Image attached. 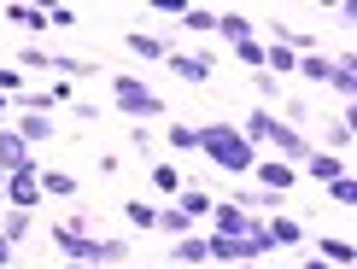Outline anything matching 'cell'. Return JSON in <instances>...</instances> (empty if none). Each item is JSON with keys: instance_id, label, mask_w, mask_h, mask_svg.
Listing matches in <instances>:
<instances>
[{"instance_id": "37", "label": "cell", "mask_w": 357, "mask_h": 269, "mask_svg": "<svg viewBox=\"0 0 357 269\" xmlns=\"http://www.w3.org/2000/svg\"><path fill=\"white\" fill-rule=\"evenodd\" d=\"M12 263V240H0V269H6Z\"/></svg>"}, {"instance_id": "17", "label": "cell", "mask_w": 357, "mask_h": 269, "mask_svg": "<svg viewBox=\"0 0 357 269\" xmlns=\"http://www.w3.org/2000/svg\"><path fill=\"white\" fill-rule=\"evenodd\" d=\"M129 53H135V59H165L170 47H165V36H146V29H129Z\"/></svg>"}, {"instance_id": "11", "label": "cell", "mask_w": 357, "mask_h": 269, "mask_svg": "<svg viewBox=\"0 0 357 269\" xmlns=\"http://www.w3.org/2000/svg\"><path fill=\"white\" fill-rule=\"evenodd\" d=\"M36 182H41V199H70L77 193V176L70 170H36Z\"/></svg>"}, {"instance_id": "34", "label": "cell", "mask_w": 357, "mask_h": 269, "mask_svg": "<svg viewBox=\"0 0 357 269\" xmlns=\"http://www.w3.org/2000/svg\"><path fill=\"white\" fill-rule=\"evenodd\" d=\"M170 146L176 153H193V123H170Z\"/></svg>"}, {"instance_id": "16", "label": "cell", "mask_w": 357, "mask_h": 269, "mask_svg": "<svg viewBox=\"0 0 357 269\" xmlns=\"http://www.w3.org/2000/svg\"><path fill=\"white\" fill-rule=\"evenodd\" d=\"M205 258H217V263H246V246L229 240V234H211V240H205Z\"/></svg>"}, {"instance_id": "4", "label": "cell", "mask_w": 357, "mask_h": 269, "mask_svg": "<svg viewBox=\"0 0 357 269\" xmlns=\"http://www.w3.org/2000/svg\"><path fill=\"white\" fill-rule=\"evenodd\" d=\"M0 199H6L12 211H36V205H41V182H36V170H18V176H6Z\"/></svg>"}, {"instance_id": "23", "label": "cell", "mask_w": 357, "mask_h": 269, "mask_svg": "<svg viewBox=\"0 0 357 269\" xmlns=\"http://www.w3.org/2000/svg\"><path fill=\"white\" fill-rule=\"evenodd\" d=\"M351 258H357V252H351V240H334V234L322 240V263H334V269H351Z\"/></svg>"}, {"instance_id": "12", "label": "cell", "mask_w": 357, "mask_h": 269, "mask_svg": "<svg viewBox=\"0 0 357 269\" xmlns=\"http://www.w3.org/2000/svg\"><path fill=\"white\" fill-rule=\"evenodd\" d=\"M305 176H317V182L328 187L334 176H346V158H334V153H310V158H305Z\"/></svg>"}, {"instance_id": "30", "label": "cell", "mask_w": 357, "mask_h": 269, "mask_svg": "<svg viewBox=\"0 0 357 269\" xmlns=\"http://www.w3.org/2000/svg\"><path fill=\"white\" fill-rule=\"evenodd\" d=\"M153 187L176 193V187H182V170H176V164H153Z\"/></svg>"}, {"instance_id": "24", "label": "cell", "mask_w": 357, "mask_h": 269, "mask_svg": "<svg viewBox=\"0 0 357 269\" xmlns=\"http://www.w3.org/2000/svg\"><path fill=\"white\" fill-rule=\"evenodd\" d=\"M176 211H182L188 222H193V217H205V211H211V193H199V187H182V205H176Z\"/></svg>"}, {"instance_id": "26", "label": "cell", "mask_w": 357, "mask_h": 269, "mask_svg": "<svg viewBox=\"0 0 357 269\" xmlns=\"http://www.w3.org/2000/svg\"><path fill=\"white\" fill-rule=\"evenodd\" d=\"M18 70H53V53L47 47H24L18 53Z\"/></svg>"}, {"instance_id": "33", "label": "cell", "mask_w": 357, "mask_h": 269, "mask_svg": "<svg viewBox=\"0 0 357 269\" xmlns=\"http://www.w3.org/2000/svg\"><path fill=\"white\" fill-rule=\"evenodd\" d=\"M24 234H29V211H12L6 229H0V240H24Z\"/></svg>"}, {"instance_id": "39", "label": "cell", "mask_w": 357, "mask_h": 269, "mask_svg": "<svg viewBox=\"0 0 357 269\" xmlns=\"http://www.w3.org/2000/svg\"><path fill=\"white\" fill-rule=\"evenodd\" d=\"M0 117H6V94H0Z\"/></svg>"}, {"instance_id": "28", "label": "cell", "mask_w": 357, "mask_h": 269, "mask_svg": "<svg viewBox=\"0 0 357 269\" xmlns=\"http://www.w3.org/2000/svg\"><path fill=\"white\" fill-rule=\"evenodd\" d=\"M328 193H334V205H357V182H351V170H346V176H334Z\"/></svg>"}, {"instance_id": "13", "label": "cell", "mask_w": 357, "mask_h": 269, "mask_svg": "<svg viewBox=\"0 0 357 269\" xmlns=\"http://www.w3.org/2000/svg\"><path fill=\"white\" fill-rule=\"evenodd\" d=\"M234 129H241L246 141L258 146V141H270V129H275V112H270V106H258V112H246V123H234Z\"/></svg>"}, {"instance_id": "32", "label": "cell", "mask_w": 357, "mask_h": 269, "mask_svg": "<svg viewBox=\"0 0 357 269\" xmlns=\"http://www.w3.org/2000/svg\"><path fill=\"white\" fill-rule=\"evenodd\" d=\"M0 94H6V100H18V94H24V77H18V65H0Z\"/></svg>"}, {"instance_id": "22", "label": "cell", "mask_w": 357, "mask_h": 269, "mask_svg": "<svg viewBox=\"0 0 357 269\" xmlns=\"http://www.w3.org/2000/svg\"><path fill=\"white\" fill-rule=\"evenodd\" d=\"M346 146H351V106L340 112V123H328V153L340 158V153H346Z\"/></svg>"}, {"instance_id": "7", "label": "cell", "mask_w": 357, "mask_h": 269, "mask_svg": "<svg viewBox=\"0 0 357 269\" xmlns=\"http://www.w3.org/2000/svg\"><path fill=\"white\" fill-rule=\"evenodd\" d=\"M252 176H258L264 193H287L293 182H299V170H293V164H281V158H258V164H252Z\"/></svg>"}, {"instance_id": "31", "label": "cell", "mask_w": 357, "mask_h": 269, "mask_svg": "<svg viewBox=\"0 0 357 269\" xmlns=\"http://www.w3.org/2000/svg\"><path fill=\"white\" fill-rule=\"evenodd\" d=\"M158 229H165V234H176V240H182V234H193V222H188L182 211H158Z\"/></svg>"}, {"instance_id": "25", "label": "cell", "mask_w": 357, "mask_h": 269, "mask_svg": "<svg viewBox=\"0 0 357 269\" xmlns=\"http://www.w3.org/2000/svg\"><path fill=\"white\" fill-rule=\"evenodd\" d=\"M176 263H205V240L199 234H182V240H176Z\"/></svg>"}, {"instance_id": "3", "label": "cell", "mask_w": 357, "mask_h": 269, "mask_svg": "<svg viewBox=\"0 0 357 269\" xmlns=\"http://www.w3.org/2000/svg\"><path fill=\"white\" fill-rule=\"evenodd\" d=\"M112 100H117V112L135 117V123H146V117H165V100H158L141 77H112Z\"/></svg>"}, {"instance_id": "38", "label": "cell", "mask_w": 357, "mask_h": 269, "mask_svg": "<svg viewBox=\"0 0 357 269\" xmlns=\"http://www.w3.org/2000/svg\"><path fill=\"white\" fill-rule=\"evenodd\" d=\"M65 269H94V263H65Z\"/></svg>"}, {"instance_id": "1", "label": "cell", "mask_w": 357, "mask_h": 269, "mask_svg": "<svg viewBox=\"0 0 357 269\" xmlns=\"http://www.w3.org/2000/svg\"><path fill=\"white\" fill-rule=\"evenodd\" d=\"M193 146H199L217 170H229V176H252V164H258V146H252L234 123H199L193 129Z\"/></svg>"}, {"instance_id": "40", "label": "cell", "mask_w": 357, "mask_h": 269, "mask_svg": "<svg viewBox=\"0 0 357 269\" xmlns=\"http://www.w3.org/2000/svg\"><path fill=\"white\" fill-rule=\"evenodd\" d=\"M234 269H258V263H234Z\"/></svg>"}, {"instance_id": "19", "label": "cell", "mask_w": 357, "mask_h": 269, "mask_svg": "<svg viewBox=\"0 0 357 269\" xmlns=\"http://www.w3.org/2000/svg\"><path fill=\"white\" fill-rule=\"evenodd\" d=\"M123 217H129V229H146V234L158 229V205H153V199H129Z\"/></svg>"}, {"instance_id": "41", "label": "cell", "mask_w": 357, "mask_h": 269, "mask_svg": "<svg viewBox=\"0 0 357 269\" xmlns=\"http://www.w3.org/2000/svg\"><path fill=\"white\" fill-rule=\"evenodd\" d=\"M0 187H6V176H0Z\"/></svg>"}, {"instance_id": "18", "label": "cell", "mask_w": 357, "mask_h": 269, "mask_svg": "<svg viewBox=\"0 0 357 269\" xmlns=\"http://www.w3.org/2000/svg\"><path fill=\"white\" fill-rule=\"evenodd\" d=\"M293 77H310V82H334V59H328V53H305Z\"/></svg>"}, {"instance_id": "9", "label": "cell", "mask_w": 357, "mask_h": 269, "mask_svg": "<svg viewBox=\"0 0 357 269\" xmlns=\"http://www.w3.org/2000/svg\"><path fill=\"white\" fill-rule=\"evenodd\" d=\"M12 134H18L24 146H41V141H53V123L47 117H36V112H18V123H6Z\"/></svg>"}, {"instance_id": "8", "label": "cell", "mask_w": 357, "mask_h": 269, "mask_svg": "<svg viewBox=\"0 0 357 269\" xmlns=\"http://www.w3.org/2000/svg\"><path fill=\"white\" fill-rule=\"evenodd\" d=\"M18 170H36V158L12 129H0V176H18Z\"/></svg>"}, {"instance_id": "14", "label": "cell", "mask_w": 357, "mask_h": 269, "mask_svg": "<svg viewBox=\"0 0 357 269\" xmlns=\"http://www.w3.org/2000/svg\"><path fill=\"white\" fill-rule=\"evenodd\" d=\"M264 234H270V246H299L305 240V229L293 217H270V222H264Z\"/></svg>"}, {"instance_id": "6", "label": "cell", "mask_w": 357, "mask_h": 269, "mask_svg": "<svg viewBox=\"0 0 357 269\" xmlns=\"http://www.w3.org/2000/svg\"><path fill=\"white\" fill-rule=\"evenodd\" d=\"M270 146H275V153H281V164H293V170H299V164L310 158V146H305V134L293 129V123H281V117H275V129H270Z\"/></svg>"}, {"instance_id": "27", "label": "cell", "mask_w": 357, "mask_h": 269, "mask_svg": "<svg viewBox=\"0 0 357 269\" xmlns=\"http://www.w3.org/2000/svg\"><path fill=\"white\" fill-rule=\"evenodd\" d=\"M182 29H217V12H205V6H182Z\"/></svg>"}, {"instance_id": "10", "label": "cell", "mask_w": 357, "mask_h": 269, "mask_svg": "<svg viewBox=\"0 0 357 269\" xmlns=\"http://www.w3.org/2000/svg\"><path fill=\"white\" fill-rule=\"evenodd\" d=\"M165 59H170V70L182 82H205L211 77V59H199V53H165Z\"/></svg>"}, {"instance_id": "20", "label": "cell", "mask_w": 357, "mask_h": 269, "mask_svg": "<svg viewBox=\"0 0 357 269\" xmlns=\"http://www.w3.org/2000/svg\"><path fill=\"white\" fill-rule=\"evenodd\" d=\"M6 24H24L29 36H41V29H53V24H47V12H41V6H6Z\"/></svg>"}, {"instance_id": "5", "label": "cell", "mask_w": 357, "mask_h": 269, "mask_svg": "<svg viewBox=\"0 0 357 269\" xmlns=\"http://www.w3.org/2000/svg\"><path fill=\"white\" fill-rule=\"evenodd\" d=\"M211 217H217V234H229V240H246V234L258 229V217H252V211H241V205H234V199L211 205Z\"/></svg>"}, {"instance_id": "29", "label": "cell", "mask_w": 357, "mask_h": 269, "mask_svg": "<svg viewBox=\"0 0 357 269\" xmlns=\"http://www.w3.org/2000/svg\"><path fill=\"white\" fill-rule=\"evenodd\" d=\"M234 53H241V65L264 70V41H258V36H252V41H234Z\"/></svg>"}, {"instance_id": "35", "label": "cell", "mask_w": 357, "mask_h": 269, "mask_svg": "<svg viewBox=\"0 0 357 269\" xmlns=\"http://www.w3.org/2000/svg\"><path fill=\"white\" fill-rule=\"evenodd\" d=\"M252 82H258V94H264V100H275V94H281V82L270 77V70H258V77H252Z\"/></svg>"}, {"instance_id": "15", "label": "cell", "mask_w": 357, "mask_h": 269, "mask_svg": "<svg viewBox=\"0 0 357 269\" xmlns=\"http://www.w3.org/2000/svg\"><path fill=\"white\" fill-rule=\"evenodd\" d=\"M217 36H229V41H252V36H258V24H252L246 12H222V18H217Z\"/></svg>"}, {"instance_id": "21", "label": "cell", "mask_w": 357, "mask_h": 269, "mask_svg": "<svg viewBox=\"0 0 357 269\" xmlns=\"http://www.w3.org/2000/svg\"><path fill=\"white\" fill-rule=\"evenodd\" d=\"M351 82H357V59H351V53H340V59H334V82H328V88L351 100Z\"/></svg>"}, {"instance_id": "2", "label": "cell", "mask_w": 357, "mask_h": 269, "mask_svg": "<svg viewBox=\"0 0 357 269\" xmlns=\"http://www.w3.org/2000/svg\"><path fill=\"white\" fill-rule=\"evenodd\" d=\"M53 246L65 252L70 263H94V269H106V263H129V240H100V234H77V229H65V222L53 229Z\"/></svg>"}, {"instance_id": "36", "label": "cell", "mask_w": 357, "mask_h": 269, "mask_svg": "<svg viewBox=\"0 0 357 269\" xmlns=\"http://www.w3.org/2000/svg\"><path fill=\"white\" fill-rule=\"evenodd\" d=\"M47 24H59V29H70V24H77V12H70V6H53V12H47Z\"/></svg>"}]
</instances>
